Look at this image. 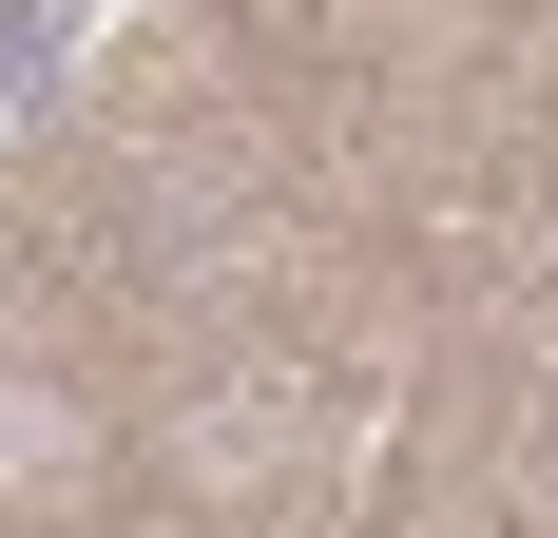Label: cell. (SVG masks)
Wrapping results in <instances>:
<instances>
[{"mask_svg":"<svg viewBox=\"0 0 558 538\" xmlns=\"http://www.w3.org/2000/svg\"><path fill=\"white\" fill-rule=\"evenodd\" d=\"M77 462H97V442H77V404H58V384H0V481H77Z\"/></svg>","mask_w":558,"mask_h":538,"instance_id":"7a4b0ae2","label":"cell"},{"mask_svg":"<svg viewBox=\"0 0 558 538\" xmlns=\"http://www.w3.org/2000/svg\"><path fill=\"white\" fill-rule=\"evenodd\" d=\"M116 20H135V0H0V135H20V115H39L58 77L116 39Z\"/></svg>","mask_w":558,"mask_h":538,"instance_id":"6da1fadb","label":"cell"}]
</instances>
